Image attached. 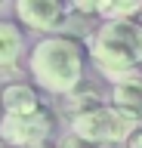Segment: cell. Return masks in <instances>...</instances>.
<instances>
[{
	"label": "cell",
	"mask_w": 142,
	"mask_h": 148,
	"mask_svg": "<svg viewBox=\"0 0 142 148\" xmlns=\"http://www.w3.org/2000/svg\"><path fill=\"white\" fill-rule=\"evenodd\" d=\"M59 148H102V145H96V142H86V139H80V136H74V133H71V136H68Z\"/></svg>",
	"instance_id": "10"
},
{
	"label": "cell",
	"mask_w": 142,
	"mask_h": 148,
	"mask_svg": "<svg viewBox=\"0 0 142 148\" xmlns=\"http://www.w3.org/2000/svg\"><path fill=\"white\" fill-rule=\"evenodd\" d=\"M0 99H3V111H6L10 117L37 114V111L43 108V102H40L37 90H34V86H28V83H10V86H3Z\"/></svg>",
	"instance_id": "7"
},
{
	"label": "cell",
	"mask_w": 142,
	"mask_h": 148,
	"mask_svg": "<svg viewBox=\"0 0 142 148\" xmlns=\"http://www.w3.org/2000/svg\"><path fill=\"white\" fill-rule=\"evenodd\" d=\"M56 130V117L49 108H40L37 114H25V117H10L3 114L0 120V142L12 148H37L49 142Z\"/></svg>",
	"instance_id": "4"
},
{
	"label": "cell",
	"mask_w": 142,
	"mask_h": 148,
	"mask_svg": "<svg viewBox=\"0 0 142 148\" xmlns=\"http://www.w3.org/2000/svg\"><path fill=\"white\" fill-rule=\"evenodd\" d=\"M127 148H142V127H139V130H136V133L130 136V142H127Z\"/></svg>",
	"instance_id": "11"
},
{
	"label": "cell",
	"mask_w": 142,
	"mask_h": 148,
	"mask_svg": "<svg viewBox=\"0 0 142 148\" xmlns=\"http://www.w3.org/2000/svg\"><path fill=\"white\" fill-rule=\"evenodd\" d=\"M3 114H6V111H3V99H0V120H3Z\"/></svg>",
	"instance_id": "13"
},
{
	"label": "cell",
	"mask_w": 142,
	"mask_h": 148,
	"mask_svg": "<svg viewBox=\"0 0 142 148\" xmlns=\"http://www.w3.org/2000/svg\"><path fill=\"white\" fill-rule=\"evenodd\" d=\"M84 65H86V49L80 40L68 34H49L31 49L28 68L34 80L49 92L71 96L84 80Z\"/></svg>",
	"instance_id": "2"
},
{
	"label": "cell",
	"mask_w": 142,
	"mask_h": 148,
	"mask_svg": "<svg viewBox=\"0 0 142 148\" xmlns=\"http://www.w3.org/2000/svg\"><path fill=\"white\" fill-rule=\"evenodd\" d=\"M90 56L102 77H108L111 83L142 80V22H105L93 34Z\"/></svg>",
	"instance_id": "1"
},
{
	"label": "cell",
	"mask_w": 142,
	"mask_h": 148,
	"mask_svg": "<svg viewBox=\"0 0 142 148\" xmlns=\"http://www.w3.org/2000/svg\"><path fill=\"white\" fill-rule=\"evenodd\" d=\"M16 12L34 31H59L65 25V6L59 0H19Z\"/></svg>",
	"instance_id": "5"
},
{
	"label": "cell",
	"mask_w": 142,
	"mask_h": 148,
	"mask_svg": "<svg viewBox=\"0 0 142 148\" xmlns=\"http://www.w3.org/2000/svg\"><path fill=\"white\" fill-rule=\"evenodd\" d=\"M37 148H53V145H49V142H43V145H37Z\"/></svg>",
	"instance_id": "14"
},
{
	"label": "cell",
	"mask_w": 142,
	"mask_h": 148,
	"mask_svg": "<svg viewBox=\"0 0 142 148\" xmlns=\"http://www.w3.org/2000/svg\"><path fill=\"white\" fill-rule=\"evenodd\" d=\"M142 12L139 0H99L96 3V16L105 22H123V18H136Z\"/></svg>",
	"instance_id": "9"
},
{
	"label": "cell",
	"mask_w": 142,
	"mask_h": 148,
	"mask_svg": "<svg viewBox=\"0 0 142 148\" xmlns=\"http://www.w3.org/2000/svg\"><path fill=\"white\" fill-rule=\"evenodd\" d=\"M25 49V34L10 18H0V77H10Z\"/></svg>",
	"instance_id": "6"
},
{
	"label": "cell",
	"mask_w": 142,
	"mask_h": 148,
	"mask_svg": "<svg viewBox=\"0 0 142 148\" xmlns=\"http://www.w3.org/2000/svg\"><path fill=\"white\" fill-rule=\"evenodd\" d=\"M142 127V120L121 111L117 105H93V108L71 114V133L86 142L105 145V142H130V136Z\"/></svg>",
	"instance_id": "3"
},
{
	"label": "cell",
	"mask_w": 142,
	"mask_h": 148,
	"mask_svg": "<svg viewBox=\"0 0 142 148\" xmlns=\"http://www.w3.org/2000/svg\"><path fill=\"white\" fill-rule=\"evenodd\" d=\"M74 12H96V3H74Z\"/></svg>",
	"instance_id": "12"
},
{
	"label": "cell",
	"mask_w": 142,
	"mask_h": 148,
	"mask_svg": "<svg viewBox=\"0 0 142 148\" xmlns=\"http://www.w3.org/2000/svg\"><path fill=\"white\" fill-rule=\"evenodd\" d=\"M111 105H117L121 111H127V114H133L136 120H142V80L114 83V90H111Z\"/></svg>",
	"instance_id": "8"
}]
</instances>
